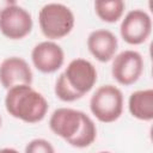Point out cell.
<instances>
[{
	"label": "cell",
	"instance_id": "8fae6325",
	"mask_svg": "<svg viewBox=\"0 0 153 153\" xmlns=\"http://www.w3.org/2000/svg\"><path fill=\"white\" fill-rule=\"evenodd\" d=\"M118 41L114 32L106 29H98L90 32L87 37V49L99 62L111 61L117 51Z\"/></svg>",
	"mask_w": 153,
	"mask_h": 153
},
{
	"label": "cell",
	"instance_id": "ffe728a7",
	"mask_svg": "<svg viewBox=\"0 0 153 153\" xmlns=\"http://www.w3.org/2000/svg\"><path fill=\"white\" fill-rule=\"evenodd\" d=\"M1 122H2V120H1V116H0V128H1Z\"/></svg>",
	"mask_w": 153,
	"mask_h": 153
},
{
	"label": "cell",
	"instance_id": "2e32d148",
	"mask_svg": "<svg viewBox=\"0 0 153 153\" xmlns=\"http://www.w3.org/2000/svg\"><path fill=\"white\" fill-rule=\"evenodd\" d=\"M24 153H55L54 146L45 139H33L25 146Z\"/></svg>",
	"mask_w": 153,
	"mask_h": 153
},
{
	"label": "cell",
	"instance_id": "ac0fdd59",
	"mask_svg": "<svg viewBox=\"0 0 153 153\" xmlns=\"http://www.w3.org/2000/svg\"><path fill=\"white\" fill-rule=\"evenodd\" d=\"M0 153H19L17 149L14 148H11V147H5V148H1L0 149Z\"/></svg>",
	"mask_w": 153,
	"mask_h": 153
},
{
	"label": "cell",
	"instance_id": "3957f363",
	"mask_svg": "<svg viewBox=\"0 0 153 153\" xmlns=\"http://www.w3.org/2000/svg\"><path fill=\"white\" fill-rule=\"evenodd\" d=\"M123 93L115 85L99 86L90 98V110L92 115L103 123L117 121L123 112Z\"/></svg>",
	"mask_w": 153,
	"mask_h": 153
},
{
	"label": "cell",
	"instance_id": "5b68a950",
	"mask_svg": "<svg viewBox=\"0 0 153 153\" xmlns=\"http://www.w3.org/2000/svg\"><path fill=\"white\" fill-rule=\"evenodd\" d=\"M63 75L68 85L80 98L88 93L97 82L96 67L92 62L81 57L72 60L67 65Z\"/></svg>",
	"mask_w": 153,
	"mask_h": 153
},
{
	"label": "cell",
	"instance_id": "d6986e66",
	"mask_svg": "<svg viewBox=\"0 0 153 153\" xmlns=\"http://www.w3.org/2000/svg\"><path fill=\"white\" fill-rule=\"evenodd\" d=\"M98 153H111V152H108V151H100V152H98Z\"/></svg>",
	"mask_w": 153,
	"mask_h": 153
},
{
	"label": "cell",
	"instance_id": "52a82bcc",
	"mask_svg": "<svg viewBox=\"0 0 153 153\" xmlns=\"http://www.w3.org/2000/svg\"><path fill=\"white\" fill-rule=\"evenodd\" d=\"M152 32V19L143 10H131L122 19L120 33L123 41L130 45L145 43Z\"/></svg>",
	"mask_w": 153,
	"mask_h": 153
},
{
	"label": "cell",
	"instance_id": "7a4b0ae2",
	"mask_svg": "<svg viewBox=\"0 0 153 153\" xmlns=\"http://www.w3.org/2000/svg\"><path fill=\"white\" fill-rule=\"evenodd\" d=\"M38 24L43 36L54 41L61 39L72 32L75 18L68 6L59 2H49L39 10Z\"/></svg>",
	"mask_w": 153,
	"mask_h": 153
},
{
	"label": "cell",
	"instance_id": "e0dca14e",
	"mask_svg": "<svg viewBox=\"0 0 153 153\" xmlns=\"http://www.w3.org/2000/svg\"><path fill=\"white\" fill-rule=\"evenodd\" d=\"M14 4H16V1H13V0H0V14H1L7 7H10V6L14 5Z\"/></svg>",
	"mask_w": 153,
	"mask_h": 153
},
{
	"label": "cell",
	"instance_id": "30bf717a",
	"mask_svg": "<svg viewBox=\"0 0 153 153\" xmlns=\"http://www.w3.org/2000/svg\"><path fill=\"white\" fill-rule=\"evenodd\" d=\"M32 71L26 60L19 56H10L0 62V84L10 90L18 85L32 84Z\"/></svg>",
	"mask_w": 153,
	"mask_h": 153
},
{
	"label": "cell",
	"instance_id": "ba28073f",
	"mask_svg": "<svg viewBox=\"0 0 153 153\" xmlns=\"http://www.w3.org/2000/svg\"><path fill=\"white\" fill-rule=\"evenodd\" d=\"M31 61L33 67L41 73H55L65 62V51L54 41H43L32 48Z\"/></svg>",
	"mask_w": 153,
	"mask_h": 153
},
{
	"label": "cell",
	"instance_id": "7c38bea8",
	"mask_svg": "<svg viewBox=\"0 0 153 153\" xmlns=\"http://www.w3.org/2000/svg\"><path fill=\"white\" fill-rule=\"evenodd\" d=\"M128 109L133 117L140 121L153 120V90H137L129 96Z\"/></svg>",
	"mask_w": 153,
	"mask_h": 153
},
{
	"label": "cell",
	"instance_id": "277c9868",
	"mask_svg": "<svg viewBox=\"0 0 153 153\" xmlns=\"http://www.w3.org/2000/svg\"><path fill=\"white\" fill-rule=\"evenodd\" d=\"M143 57L136 50H123L112 59V78L123 86L135 84L143 73Z\"/></svg>",
	"mask_w": 153,
	"mask_h": 153
},
{
	"label": "cell",
	"instance_id": "9c48e42d",
	"mask_svg": "<svg viewBox=\"0 0 153 153\" xmlns=\"http://www.w3.org/2000/svg\"><path fill=\"white\" fill-rule=\"evenodd\" d=\"M84 116V111L72 108H59L54 110L49 118V128L55 135L69 142L80 130Z\"/></svg>",
	"mask_w": 153,
	"mask_h": 153
},
{
	"label": "cell",
	"instance_id": "4fadbf2b",
	"mask_svg": "<svg viewBox=\"0 0 153 153\" xmlns=\"http://www.w3.org/2000/svg\"><path fill=\"white\" fill-rule=\"evenodd\" d=\"M126 4L122 0H97L94 12L97 17L105 23H116L124 13Z\"/></svg>",
	"mask_w": 153,
	"mask_h": 153
},
{
	"label": "cell",
	"instance_id": "9a60e30c",
	"mask_svg": "<svg viewBox=\"0 0 153 153\" xmlns=\"http://www.w3.org/2000/svg\"><path fill=\"white\" fill-rule=\"evenodd\" d=\"M54 91H55L56 97L60 100L66 102V103H71V102H75L78 99H80V97L72 90V87L66 81V78H65L63 73H61L59 75V78L56 79Z\"/></svg>",
	"mask_w": 153,
	"mask_h": 153
},
{
	"label": "cell",
	"instance_id": "5bb4252c",
	"mask_svg": "<svg viewBox=\"0 0 153 153\" xmlns=\"http://www.w3.org/2000/svg\"><path fill=\"white\" fill-rule=\"evenodd\" d=\"M96 137H97V127H96L93 120L88 115L85 114L80 130L67 143L75 148H86L94 142Z\"/></svg>",
	"mask_w": 153,
	"mask_h": 153
},
{
	"label": "cell",
	"instance_id": "6da1fadb",
	"mask_svg": "<svg viewBox=\"0 0 153 153\" xmlns=\"http://www.w3.org/2000/svg\"><path fill=\"white\" fill-rule=\"evenodd\" d=\"M6 111L25 123L41 122L49 109L45 97L31 85H18L7 90L5 97Z\"/></svg>",
	"mask_w": 153,
	"mask_h": 153
},
{
	"label": "cell",
	"instance_id": "8992f818",
	"mask_svg": "<svg viewBox=\"0 0 153 153\" xmlns=\"http://www.w3.org/2000/svg\"><path fill=\"white\" fill-rule=\"evenodd\" d=\"M32 26L33 22L30 12L17 2L0 14V32L8 39L17 41L26 37Z\"/></svg>",
	"mask_w": 153,
	"mask_h": 153
}]
</instances>
